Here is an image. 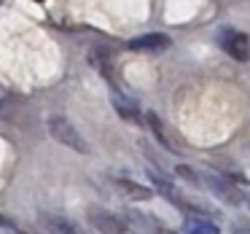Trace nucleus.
<instances>
[{
  "label": "nucleus",
  "instance_id": "7",
  "mask_svg": "<svg viewBox=\"0 0 250 234\" xmlns=\"http://www.w3.org/2000/svg\"><path fill=\"white\" fill-rule=\"evenodd\" d=\"M43 226L49 234H83L78 223H73L65 215H43Z\"/></svg>",
  "mask_w": 250,
  "mask_h": 234
},
{
  "label": "nucleus",
  "instance_id": "3",
  "mask_svg": "<svg viewBox=\"0 0 250 234\" xmlns=\"http://www.w3.org/2000/svg\"><path fill=\"white\" fill-rule=\"evenodd\" d=\"M86 218L100 234H129V226L124 223V218H119L116 213L105 210V207H100V205H89Z\"/></svg>",
  "mask_w": 250,
  "mask_h": 234
},
{
  "label": "nucleus",
  "instance_id": "6",
  "mask_svg": "<svg viewBox=\"0 0 250 234\" xmlns=\"http://www.w3.org/2000/svg\"><path fill=\"white\" fill-rule=\"evenodd\" d=\"M116 189H119L126 199H135V202H148L153 196L151 186L135 183V180H129V178H116Z\"/></svg>",
  "mask_w": 250,
  "mask_h": 234
},
{
  "label": "nucleus",
  "instance_id": "11",
  "mask_svg": "<svg viewBox=\"0 0 250 234\" xmlns=\"http://www.w3.org/2000/svg\"><path fill=\"white\" fill-rule=\"evenodd\" d=\"M175 172H178L180 178H186L188 183H194V186H199V183H202V178H196V172H194L191 167H186V164H178V170H175Z\"/></svg>",
  "mask_w": 250,
  "mask_h": 234
},
{
  "label": "nucleus",
  "instance_id": "9",
  "mask_svg": "<svg viewBox=\"0 0 250 234\" xmlns=\"http://www.w3.org/2000/svg\"><path fill=\"white\" fill-rule=\"evenodd\" d=\"M146 121H148V127H151L153 137L159 140V146H164L169 153H178V146H175V143L169 140L167 129H164V124H162V119H159V116L153 113V110H148V113H146Z\"/></svg>",
  "mask_w": 250,
  "mask_h": 234
},
{
  "label": "nucleus",
  "instance_id": "4",
  "mask_svg": "<svg viewBox=\"0 0 250 234\" xmlns=\"http://www.w3.org/2000/svg\"><path fill=\"white\" fill-rule=\"evenodd\" d=\"M218 43H221V49L226 51L231 60L237 62H248L250 60V41L245 33H239V30H221V38H218Z\"/></svg>",
  "mask_w": 250,
  "mask_h": 234
},
{
  "label": "nucleus",
  "instance_id": "10",
  "mask_svg": "<svg viewBox=\"0 0 250 234\" xmlns=\"http://www.w3.org/2000/svg\"><path fill=\"white\" fill-rule=\"evenodd\" d=\"M183 234H221V229H218V223L202 215H188L183 223Z\"/></svg>",
  "mask_w": 250,
  "mask_h": 234
},
{
  "label": "nucleus",
  "instance_id": "2",
  "mask_svg": "<svg viewBox=\"0 0 250 234\" xmlns=\"http://www.w3.org/2000/svg\"><path fill=\"white\" fill-rule=\"evenodd\" d=\"M202 186H205L207 191H210L212 196H218L221 202H226V205L231 207H239L245 202L242 191L237 189V186L231 183V180L226 178V175H218V172H202Z\"/></svg>",
  "mask_w": 250,
  "mask_h": 234
},
{
  "label": "nucleus",
  "instance_id": "1",
  "mask_svg": "<svg viewBox=\"0 0 250 234\" xmlns=\"http://www.w3.org/2000/svg\"><path fill=\"white\" fill-rule=\"evenodd\" d=\"M46 129H49V135L54 137L60 146L70 148V151L81 153V156H89V153H92V146L86 143V137H83L81 132H78V127L73 124L70 119H65V116H60V113L49 116V119H46Z\"/></svg>",
  "mask_w": 250,
  "mask_h": 234
},
{
  "label": "nucleus",
  "instance_id": "8",
  "mask_svg": "<svg viewBox=\"0 0 250 234\" xmlns=\"http://www.w3.org/2000/svg\"><path fill=\"white\" fill-rule=\"evenodd\" d=\"M113 108H116V113H119L124 121H132V124H137V121H143V113H140V108H137V105L132 103L129 97H124V94H113Z\"/></svg>",
  "mask_w": 250,
  "mask_h": 234
},
{
  "label": "nucleus",
  "instance_id": "5",
  "mask_svg": "<svg viewBox=\"0 0 250 234\" xmlns=\"http://www.w3.org/2000/svg\"><path fill=\"white\" fill-rule=\"evenodd\" d=\"M172 38L164 33H146V35H137V38L129 41V49L132 51H164L169 49Z\"/></svg>",
  "mask_w": 250,
  "mask_h": 234
}]
</instances>
